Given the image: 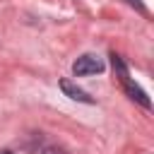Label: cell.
<instances>
[{
    "label": "cell",
    "mask_w": 154,
    "mask_h": 154,
    "mask_svg": "<svg viewBox=\"0 0 154 154\" xmlns=\"http://www.w3.org/2000/svg\"><path fill=\"white\" fill-rule=\"evenodd\" d=\"M58 84H60L63 94H65V96H70L72 101H79V103H94V99H91L84 89H79L75 82H70V79H60Z\"/></svg>",
    "instance_id": "3957f363"
},
{
    "label": "cell",
    "mask_w": 154,
    "mask_h": 154,
    "mask_svg": "<svg viewBox=\"0 0 154 154\" xmlns=\"http://www.w3.org/2000/svg\"><path fill=\"white\" fill-rule=\"evenodd\" d=\"M103 67H106V63H103L99 55H94V53H84V55H79V58L72 63V72H75V77L96 75V72H103Z\"/></svg>",
    "instance_id": "7a4b0ae2"
},
{
    "label": "cell",
    "mask_w": 154,
    "mask_h": 154,
    "mask_svg": "<svg viewBox=\"0 0 154 154\" xmlns=\"http://www.w3.org/2000/svg\"><path fill=\"white\" fill-rule=\"evenodd\" d=\"M0 154H12V152H10V149H5V152H0Z\"/></svg>",
    "instance_id": "8992f818"
},
{
    "label": "cell",
    "mask_w": 154,
    "mask_h": 154,
    "mask_svg": "<svg viewBox=\"0 0 154 154\" xmlns=\"http://www.w3.org/2000/svg\"><path fill=\"white\" fill-rule=\"evenodd\" d=\"M111 65H113V70L118 72V77H120V84H123V89H125V94L132 99V101H137L142 108H152V101H149V96H147V91L140 87V84H135L132 79H130V72H128V65H125V60L118 55V53H111Z\"/></svg>",
    "instance_id": "6da1fadb"
},
{
    "label": "cell",
    "mask_w": 154,
    "mask_h": 154,
    "mask_svg": "<svg viewBox=\"0 0 154 154\" xmlns=\"http://www.w3.org/2000/svg\"><path fill=\"white\" fill-rule=\"evenodd\" d=\"M36 137H38V135H36ZM38 142H41V144H36V147H34V152H36V154H65L58 144H46V142H43V137H38Z\"/></svg>",
    "instance_id": "277c9868"
},
{
    "label": "cell",
    "mask_w": 154,
    "mask_h": 154,
    "mask_svg": "<svg viewBox=\"0 0 154 154\" xmlns=\"http://www.w3.org/2000/svg\"><path fill=\"white\" fill-rule=\"evenodd\" d=\"M125 2H128V5H132V7H137L140 12H144V2H142V0H125Z\"/></svg>",
    "instance_id": "5b68a950"
}]
</instances>
